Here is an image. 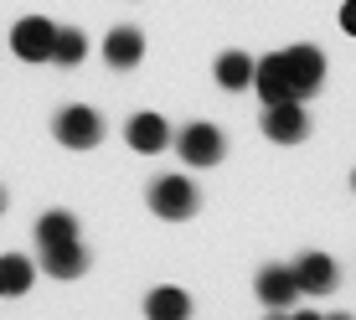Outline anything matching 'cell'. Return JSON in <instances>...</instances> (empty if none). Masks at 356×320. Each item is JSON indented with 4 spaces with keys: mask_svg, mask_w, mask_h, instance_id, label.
<instances>
[{
    "mask_svg": "<svg viewBox=\"0 0 356 320\" xmlns=\"http://www.w3.org/2000/svg\"><path fill=\"white\" fill-rule=\"evenodd\" d=\"M140 57H145V36L134 26H114L104 36V63L108 67H134Z\"/></svg>",
    "mask_w": 356,
    "mask_h": 320,
    "instance_id": "obj_11",
    "label": "cell"
},
{
    "mask_svg": "<svg viewBox=\"0 0 356 320\" xmlns=\"http://www.w3.org/2000/svg\"><path fill=\"white\" fill-rule=\"evenodd\" d=\"M217 83H222L227 93L248 88V83H253V57L248 52H222V57H217Z\"/></svg>",
    "mask_w": 356,
    "mask_h": 320,
    "instance_id": "obj_12",
    "label": "cell"
},
{
    "mask_svg": "<svg viewBox=\"0 0 356 320\" xmlns=\"http://www.w3.org/2000/svg\"><path fill=\"white\" fill-rule=\"evenodd\" d=\"M42 269H47V274H57V279H78L83 269H88V248H83L78 238L47 243V248H42Z\"/></svg>",
    "mask_w": 356,
    "mask_h": 320,
    "instance_id": "obj_8",
    "label": "cell"
},
{
    "mask_svg": "<svg viewBox=\"0 0 356 320\" xmlns=\"http://www.w3.org/2000/svg\"><path fill=\"white\" fill-rule=\"evenodd\" d=\"M0 294H6V289H0Z\"/></svg>",
    "mask_w": 356,
    "mask_h": 320,
    "instance_id": "obj_20",
    "label": "cell"
},
{
    "mask_svg": "<svg viewBox=\"0 0 356 320\" xmlns=\"http://www.w3.org/2000/svg\"><path fill=\"white\" fill-rule=\"evenodd\" d=\"M264 134L274 145H300L310 134V119H305V98H279V104L264 109Z\"/></svg>",
    "mask_w": 356,
    "mask_h": 320,
    "instance_id": "obj_3",
    "label": "cell"
},
{
    "mask_svg": "<svg viewBox=\"0 0 356 320\" xmlns=\"http://www.w3.org/2000/svg\"><path fill=\"white\" fill-rule=\"evenodd\" d=\"M52 42H57V26L47 16H26L10 31V52H16L21 63H52Z\"/></svg>",
    "mask_w": 356,
    "mask_h": 320,
    "instance_id": "obj_5",
    "label": "cell"
},
{
    "mask_svg": "<svg viewBox=\"0 0 356 320\" xmlns=\"http://www.w3.org/2000/svg\"><path fill=\"white\" fill-rule=\"evenodd\" d=\"M52 134H57V145H67V150H93V145L104 140V119H98L88 104H67L63 114L52 119Z\"/></svg>",
    "mask_w": 356,
    "mask_h": 320,
    "instance_id": "obj_2",
    "label": "cell"
},
{
    "mask_svg": "<svg viewBox=\"0 0 356 320\" xmlns=\"http://www.w3.org/2000/svg\"><path fill=\"white\" fill-rule=\"evenodd\" d=\"M341 31L356 36V0H346V6H341Z\"/></svg>",
    "mask_w": 356,
    "mask_h": 320,
    "instance_id": "obj_17",
    "label": "cell"
},
{
    "mask_svg": "<svg viewBox=\"0 0 356 320\" xmlns=\"http://www.w3.org/2000/svg\"><path fill=\"white\" fill-rule=\"evenodd\" d=\"M351 186H356V176H351Z\"/></svg>",
    "mask_w": 356,
    "mask_h": 320,
    "instance_id": "obj_19",
    "label": "cell"
},
{
    "mask_svg": "<svg viewBox=\"0 0 356 320\" xmlns=\"http://www.w3.org/2000/svg\"><path fill=\"white\" fill-rule=\"evenodd\" d=\"M124 140H129V150H140V155H161L170 145V125L161 114H134L124 125Z\"/></svg>",
    "mask_w": 356,
    "mask_h": 320,
    "instance_id": "obj_7",
    "label": "cell"
},
{
    "mask_svg": "<svg viewBox=\"0 0 356 320\" xmlns=\"http://www.w3.org/2000/svg\"><path fill=\"white\" fill-rule=\"evenodd\" d=\"M31 274H36V264H26L21 253L0 258V289H6V294H26L31 289Z\"/></svg>",
    "mask_w": 356,
    "mask_h": 320,
    "instance_id": "obj_14",
    "label": "cell"
},
{
    "mask_svg": "<svg viewBox=\"0 0 356 320\" xmlns=\"http://www.w3.org/2000/svg\"><path fill=\"white\" fill-rule=\"evenodd\" d=\"M88 57V36H83L78 26H67V31H57V42H52V63H83Z\"/></svg>",
    "mask_w": 356,
    "mask_h": 320,
    "instance_id": "obj_16",
    "label": "cell"
},
{
    "mask_svg": "<svg viewBox=\"0 0 356 320\" xmlns=\"http://www.w3.org/2000/svg\"><path fill=\"white\" fill-rule=\"evenodd\" d=\"M67 238H78V217L72 212H47L42 223H36V243H67Z\"/></svg>",
    "mask_w": 356,
    "mask_h": 320,
    "instance_id": "obj_15",
    "label": "cell"
},
{
    "mask_svg": "<svg viewBox=\"0 0 356 320\" xmlns=\"http://www.w3.org/2000/svg\"><path fill=\"white\" fill-rule=\"evenodd\" d=\"M259 300L268 305V310H289L294 300H300V285H294V269H264L259 274Z\"/></svg>",
    "mask_w": 356,
    "mask_h": 320,
    "instance_id": "obj_10",
    "label": "cell"
},
{
    "mask_svg": "<svg viewBox=\"0 0 356 320\" xmlns=\"http://www.w3.org/2000/svg\"><path fill=\"white\" fill-rule=\"evenodd\" d=\"M145 310H150V320H186L191 300H186V289H150Z\"/></svg>",
    "mask_w": 356,
    "mask_h": 320,
    "instance_id": "obj_13",
    "label": "cell"
},
{
    "mask_svg": "<svg viewBox=\"0 0 356 320\" xmlns=\"http://www.w3.org/2000/svg\"><path fill=\"white\" fill-rule=\"evenodd\" d=\"M0 212H6V191H0Z\"/></svg>",
    "mask_w": 356,
    "mask_h": 320,
    "instance_id": "obj_18",
    "label": "cell"
},
{
    "mask_svg": "<svg viewBox=\"0 0 356 320\" xmlns=\"http://www.w3.org/2000/svg\"><path fill=\"white\" fill-rule=\"evenodd\" d=\"M196 202H202V196H196V186H191L186 176H161V181L150 186V212H161L165 223H181V217H191Z\"/></svg>",
    "mask_w": 356,
    "mask_h": 320,
    "instance_id": "obj_4",
    "label": "cell"
},
{
    "mask_svg": "<svg viewBox=\"0 0 356 320\" xmlns=\"http://www.w3.org/2000/svg\"><path fill=\"white\" fill-rule=\"evenodd\" d=\"M279 63H284V78H289V93H294V98L321 93V83H325V57H321V47H284V52H279Z\"/></svg>",
    "mask_w": 356,
    "mask_h": 320,
    "instance_id": "obj_1",
    "label": "cell"
},
{
    "mask_svg": "<svg viewBox=\"0 0 356 320\" xmlns=\"http://www.w3.org/2000/svg\"><path fill=\"white\" fill-rule=\"evenodd\" d=\"M176 150H181L186 166H217L222 150H227V140H222V129H217V125H186L176 134Z\"/></svg>",
    "mask_w": 356,
    "mask_h": 320,
    "instance_id": "obj_6",
    "label": "cell"
},
{
    "mask_svg": "<svg viewBox=\"0 0 356 320\" xmlns=\"http://www.w3.org/2000/svg\"><path fill=\"white\" fill-rule=\"evenodd\" d=\"M294 285H300V294H330L336 289V264H330V253H305L300 264H294Z\"/></svg>",
    "mask_w": 356,
    "mask_h": 320,
    "instance_id": "obj_9",
    "label": "cell"
}]
</instances>
